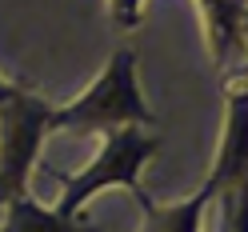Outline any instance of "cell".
I'll return each mask as SVG.
<instances>
[{
  "label": "cell",
  "instance_id": "1",
  "mask_svg": "<svg viewBox=\"0 0 248 232\" xmlns=\"http://www.w3.org/2000/svg\"><path fill=\"white\" fill-rule=\"evenodd\" d=\"M152 108L140 96V84H136V52L132 48H116L104 60L100 76L92 80L76 100L60 104L48 112V136L52 132H112L120 124H152Z\"/></svg>",
  "mask_w": 248,
  "mask_h": 232
},
{
  "label": "cell",
  "instance_id": "2",
  "mask_svg": "<svg viewBox=\"0 0 248 232\" xmlns=\"http://www.w3.org/2000/svg\"><path fill=\"white\" fill-rule=\"evenodd\" d=\"M156 148H160V140L140 124H120L112 132H104L92 164H84L80 172H52L48 168V176H56V184H60L56 208L64 216H80V208L92 196L104 192V188H116V184L128 188L132 200L148 196L140 188V168L156 156Z\"/></svg>",
  "mask_w": 248,
  "mask_h": 232
},
{
  "label": "cell",
  "instance_id": "3",
  "mask_svg": "<svg viewBox=\"0 0 248 232\" xmlns=\"http://www.w3.org/2000/svg\"><path fill=\"white\" fill-rule=\"evenodd\" d=\"M48 112L52 104H44L36 92L16 84L0 88V204L28 192V176L48 136Z\"/></svg>",
  "mask_w": 248,
  "mask_h": 232
},
{
  "label": "cell",
  "instance_id": "4",
  "mask_svg": "<svg viewBox=\"0 0 248 232\" xmlns=\"http://www.w3.org/2000/svg\"><path fill=\"white\" fill-rule=\"evenodd\" d=\"M208 192L220 200L228 188H248V88L228 84V112L216 148V164L208 172Z\"/></svg>",
  "mask_w": 248,
  "mask_h": 232
},
{
  "label": "cell",
  "instance_id": "5",
  "mask_svg": "<svg viewBox=\"0 0 248 232\" xmlns=\"http://www.w3.org/2000/svg\"><path fill=\"white\" fill-rule=\"evenodd\" d=\"M0 232H96V228L80 216H64L60 208H48L24 192L0 204Z\"/></svg>",
  "mask_w": 248,
  "mask_h": 232
},
{
  "label": "cell",
  "instance_id": "6",
  "mask_svg": "<svg viewBox=\"0 0 248 232\" xmlns=\"http://www.w3.org/2000/svg\"><path fill=\"white\" fill-rule=\"evenodd\" d=\"M212 200H216V196L208 192V184H200L192 196L172 200V204H156L152 196H140L136 204H140L144 220H140V228H136V232H200L204 212H208Z\"/></svg>",
  "mask_w": 248,
  "mask_h": 232
},
{
  "label": "cell",
  "instance_id": "7",
  "mask_svg": "<svg viewBox=\"0 0 248 232\" xmlns=\"http://www.w3.org/2000/svg\"><path fill=\"white\" fill-rule=\"evenodd\" d=\"M244 4L248 0H196L200 20H204V36H208V52L220 68H228L240 52V20H244Z\"/></svg>",
  "mask_w": 248,
  "mask_h": 232
},
{
  "label": "cell",
  "instance_id": "8",
  "mask_svg": "<svg viewBox=\"0 0 248 232\" xmlns=\"http://www.w3.org/2000/svg\"><path fill=\"white\" fill-rule=\"evenodd\" d=\"M220 208H224V232H248V188L220 192Z\"/></svg>",
  "mask_w": 248,
  "mask_h": 232
},
{
  "label": "cell",
  "instance_id": "9",
  "mask_svg": "<svg viewBox=\"0 0 248 232\" xmlns=\"http://www.w3.org/2000/svg\"><path fill=\"white\" fill-rule=\"evenodd\" d=\"M140 8H144V0H108L112 28H120V32H132V28L140 24Z\"/></svg>",
  "mask_w": 248,
  "mask_h": 232
},
{
  "label": "cell",
  "instance_id": "10",
  "mask_svg": "<svg viewBox=\"0 0 248 232\" xmlns=\"http://www.w3.org/2000/svg\"><path fill=\"white\" fill-rule=\"evenodd\" d=\"M228 84L248 88V4H244V20H240V52L228 64Z\"/></svg>",
  "mask_w": 248,
  "mask_h": 232
},
{
  "label": "cell",
  "instance_id": "11",
  "mask_svg": "<svg viewBox=\"0 0 248 232\" xmlns=\"http://www.w3.org/2000/svg\"><path fill=\"white\" fill-rule=\"evenodd\" d=\"M4 84H8V80H4V76H0V88H4Z\"/></svg>",
  "mask_w": 248,
  "mask_h": 232
}]
</instances>
